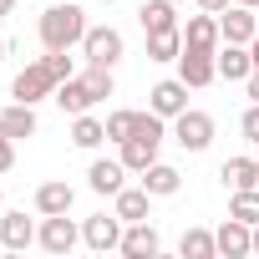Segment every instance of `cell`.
Wrapping results in <instances>:
<instances>
[{
    "mask_svg": "<svg viewBox=\"0 0 259 259\" xmlns=\"http://www.w3.org/2000/svg\"><path fill=\"white\" fill-rule=\"evenodd\" d=\"M16 11V0H0V16H11Z\"/></svg>",
    "mask_w": 259,
    "mask_h": 259,
    "instance_id": "obj_36",
    "label": "cell"
},
{
    "mask_svg": "<svg viewBox=\"0 0 259 259\" xmlns=\"http://www.w3.org/2000/svg\"><path fill=\"white\" fill-rule=\"evenodd\" d=\"M213 239H219V254H224V259H244V254H254V224H244V219H234V213L219 224Z\"/></svg>",
    "mask_w": 259,
    "mask_h": 259,
    "instance_id": "obj_8",
    "label": "cell"
},
{
    "mask_svg": "<svg viewBox=\"0 0 259 259\" xmlns=\"http://www.w3.org/2000/svg\"><path fill=\"white\" fill-rule=\"evenodd\" d=\"M51 102H56L61 112H71V117H81V112H92V107H97V97L87 92V81H81V76H66V81L56 87V97H51Z\"/></svg>",
    "mask_w": 259,
    "mask_h": 259,
    "instance_id": "obj_17",
    "label": "cell"
},
{
    "mask_svg": "<svg viewBox=\"0 0 259 259\" xmlns=\"http://www.w3.org/2000/svg\"><path fill=\"white\" fill-rule=\"evenodd\" d=\"M244 87H249V102H259V66L249 71V81H244Z\"/></svg>",
    "mask_w": 259,
    "mask_h": 259,
    "instance_id": "obj_34",
    "label": "cell"
},
{
    "mask_svg": "<svg viewBox=\"0 0 259 259\" xmlns=\"http://www.w3.org/2000/svg\"><path fill=\"white\" fill-rule=\"evenodd\" d=\"M11 168H16V138L0 133V173H11Z\"/></svg>",
    "mask_w": 259,
    "mask_h": 259,
    "instance_id": "obj_32",
    "label": "cell"
},
{
    "mask_svg": "<svg viewBox=\"0 0 259 259\" xmlns=\"http://www.w3.org/2000/svg\"><path fill=\"white\" fill-rule=\"evenodd\" d=\"M148 107H153L158 117H178V112H188V81H183V76L158 81V87L148 92Z\"/></svg>",
    "mask_w": 259,
    "mask_h": 259,
    "instance_id": "obj_9",
    "label": "cell"
},
{
    "mask_svg": "<svg viewBox=\"0 0 259 259\" xmlns=\"http://www.w3.org/2000/svg\"><path fill=\"white\" fill-rule=\"evenodd\" d=\"M229 213H234V219H244V224H259V188L234 193V198H229Z\"/></svg>",
    "mask_w": 259,
    "mask_h": 259,
    "instance_id": "obj_27",
    "label": "cell"
},
{
    "mask_svg": "<svg viewBox=\"0 0 259 259\" xmlns=\"http://www.w3.org/2000/svg\"><path fill=\"white\" fill-rule=\"evenodd\" d=\"M249 71H254V56H249V46H234V41H224V51H219V76H224V81H249Z\"/></svg>",
    "mask_w": 259,
    "mask_h": 259,
    "instance_id": "obj_20",
    "label": "cell"
},
{
    "mask_svg": "<svg viewBox=\"0 0 259 259\" xmlns=\"http://www.w3.org/2000/svg\"><path fill=\"white\" fill-rule=\"evenodd\" d=\"M198 11H208V16H224V11H229V0H198Z\"/></svg>",
    "mask_w": 259,
    "mask_h": 259,
    "instance_id": "obj_33",
    "label": "cell"
},
{
    "mask_svg": "<svg viewBox=\"0 0 259 259\" xmlns=\"http://www.w3.org/2000/svg\"><path fill=\"white\" fill-rule=\"evenodd\" d=\"M0 244H6V249H31L36 244V224L26 219V208L0 213Z\"/></svg>",
    "mask_w": 259,
    "mask_h": 259,
    "instance_id": "obj_15",
    "label": "cell"
},
{
    "mask_svg": "<svg viewBox=\"0 0 259 259\" xmlns=\"http://www.w3.org/2000/svg\"><path fill=\"white\" fill-rule=\"evenodd\" d=\"M178 56H183V26L148 36V61H178Z\"/></svg>",
    "mask_w": 259,
    "mask_h": 259,
    "instance_id": "obj_25",
    "label": "cell"
},
{
    "mask_svg": "<svg viewBox=\"0 0 259 259\" xmlns=\"http://www.w3.org/2000/svg\"><path fill=\"white\" fill-rule=\"evenodd\" d=\"M219 178H224L234 193H244V188H259V158H229V163L219 168Z\"/></svg>",
    "mask_w": 259,
    "mask_h": 259,
    "instance_id": "obj_21",
    "label": "cell"
},
{
    "mask_svg": "<svg viewBox=\"0 0 259 259\" xmlns=\"http://www.w3.org/2000/svg\"><path fill=\"white\" fill-rule=\"evenodd\" d=\"M41 46L46 51H71V46H81V36H87V11L81 6H46L41 11Z\"/></svg>",
    "mask_w": 259,
    "mask_h": 259,
    "instance_id": "obj_1",
    "label": "cell"
},
{
    "mask_svg": "<svg viewBox=\"0 0 259 259\" xmlns=\"http://www.w3.org/2000/svg\"><path fill=\"white\" fill-rule=\"evenodd\" d=\"M249 56H254V66H259V36H254V41H249Z\"/></svg>",
    "mask_w": 259,
    "mask_h": 259,
    "instance_id": "obj_35",
    "label": "cell"
},
{
    "mask_svg": "<svg viewBox=\"0 0 259 259\" xmlns=\"http://www.w3.org/2000/svg\"><path fill=\"white\" fill-rule=\"evenodd\" d=\"M219 31H224V41L249 46V41L259 36V21H254V11H249V6H229V11L219 16Z\"/></svg>",
    "mask_w": 259,
    "mask_h": 259,
    "instance_id": "obj_10",
    "label": "cell"
},
{
    "mask_svg": "<svg viewBox=\"0 0 259 259\" xmlns=\"http://www.w3.org/2000/svg\"><path fill=\"white\" fill-rule=\"evenodd\" d=\"M107 6H112V0H107Z\"/></svg>",
    "mask_w": 259,
    "mask_h": 259,
    "instance_id": "obj_42",
    "label": "cell"
},
{
    "mask_svg": "<svg viewBox=\"0 0 259 259\" xmlns=\"http://www.w3.org/2000/svg\"><path fill=\"white\" fill-rule=\"evenodd\" d=\"M254 254H259V224H254Z\"/></svg>",
    "mask_w": 259,
    "mask_h": 259,
    "instance_id": "obj_38",
    "label": "cell"
},
{
    "mask_svg": "<svg viewBox=\"0 0 259 259\" xmlns=\"http://www.w3.org/2000/svg\"><path fill=\"white\" fill-rule=\"evenodd\" d=\"M178 254H183V259H213V254H219V239H213L208 229L188 224V229H183V239H178Z\"/></svg>",
    "mask_w": 259,
    "mask_h": 259,
    "instance_id": "obj_23",
    "label": "cell"
},
{
    "mask_svg": "<svg viewBox=\"0 0 259 259\" xmlns=\"http://www.w3.org/2000/svg\"><path fill=\"white\" fill-rule=\"evenodd\" d=\"M178 76H183L193 92H198V87H213V81H219V51H193V46H183Z\"/></svg>",
    "mask_w": 259,
    "mask_h": 259,
    "instance_id": "obj_7",
    "label": "cell"
},
{
    "mask_svg": "<svg viewBox=\"0 0 259 259\" xmlns=\"http://www.w3.org/2000/svg\"><path fill=\"white\" fill-rule=\"evenodd\" d=\"M56 87H61V81H56V71H51L46 61H31L26 71H16V87H11V97L36 107L41 97H56Z\"/></svg>",
    "mask_w": 259,
    "mask_h": 259,
    "instance_id": "obj_4",
    "label": "cell"
},
{
    "mask_svg": "<svg viewBox=\"0 0 259 259\" xmlns=\"http://www.w3.org/2000/svg\"><path fill=\"white\" fill-rule=\"evenodd\" d=\"M158 244H163V239H158V229H153L148 219H138V224L122 229V254H127V259H153Z\"/></svg>",
    "mask_w": 259,
    "mask_h": 259,
    "instance_id": "obj_13",
    "label": "cell"
},
{
    "mask_svg": "<svg viewBox=\"0 0 259 259\" xmlns=\"http://www.w3.org/2000/svg\"><path fill=\"white\" fill-rule=\"evenodd\" d=\"M219 41H224V31H219V16H188V26H183V46H193V51H219Z\"/></svg>",
    "mask_w": 259,
    "mask_h": 259,
    "instance_id": "obj_14",
    "label": "cell"
},
{
    "mask_svg": "<svg viewBox=\"0 0 259 259\" xmlns=\"http://www.w3.org/2000/svg\"><path fill=\"white\" fill-rule=\"evenodd\" d=\"M122 178H127V163H122V158H97V163L87 168V183H92V193H112V198H117V193L127 188Z\"/></svg>",
    "mask_w": 259,
    "mask_h": 259,
    "instance_id": "obj_11",
    "label": "cell"
},
{
    "mask_svg": "<svg viewBox=\"0 0 259 259\" xmlns=\"http://www.w3.org/2000/svg\"><path fill=\"white\" fill-rule=\"evenodd\" d=\"M112 208H117V219H122V224H138V219H148V208H153V193H148V188H122Z\"/></svg>",
    "mask_w": 259,
    "mask_h": 259,
    "instance_id": "obj_24",
    "label": "cell"
},
{
    "mask_svg": "<svg viewBox=\"0 0 259 259\" xmlns=\"http://www.w3.org/2000/svg\"><path fill=\"white\" fill-rule=\"evenodd\" d=\"M122 31H112V26H87V36H81V56H87V66H117L122 61Z\"/></svg>",
    "mask_w": 259,
    "mask_h": 259,
    "instance_id": "obj_3",
    "label": "cell"
},
{
    "mask_svg": "<svg viewBox=\"0 0 259 259\" xmlns=\"http://www.w3.org/2000/svg\"><path fill=\"white\" fill-rule=\"evenodd\" d=\"M143 188H148L153 198H173V193L183 188V173H178V168H168V163H153V168L143 173Z\"/></svg>",
    "mask_w": 259,
    "mask_h": 259,
    "instance_id": "obj_22",
    "label": "cell"
},
{
    "mask_svg": "<svg viewBox=\"0 0 259 259\" xmlns=\"http://www.w3.org/2000/svg\"><path fill=\"white\" fill-rule=\"evenodd\" d=\"M36 107L31 102H11L6 112H0V133H6V138H36Z\"/></svg>",
    "mask_w": 259,
    "mask_h": 259,
    "instance_id": "obj_16",
    "label": "cell"
},
{
    "mask_svg": "<svg viewBox=\"0 0 259 259\" xmlns=\"http://www.w3.org/2000/svg\"><path fill=\"white\" fill-rule=\"evenodd\" d=\"M41 61H46V66H51V71H56V81H66V76H76V61H71V56H66V51H46V56H41Z\"/></svg>",
    "mask_w": 259,
    "mask_h": 259,
    "instance_id": "obj_30",
    "label": "cell"
},
{
    "mask_svg": "<svg viewBox=\"0 0 259 259\" xmlns=\"http://www.w3.org/2000/svg\"><path fill=\"white\" fill-rule=\"evenodd\" d=\"M0 198H6V188H0ZM0 213H6V208H0Z\"/></svg>",
    "mask_w": 259,
    "mask_h": 259,
    "instance_id": "obj_40",
    "label": "cell"
},
{
    "mask_svg": "<svg viewBox=\"0 0 259 259\" xmlns=\"http://www.w3.org/2000/svg\"><path fill=\"white\" fill-rule=\"evenodd\" d=\"M133 127H138V112H112V117H107V138H112V143H127V138H133Z\"/></svg>",
    "mask_w": 259,
    "mask_h": 259,
    "instance_id": "obj_29",
    "label": "cell"
},
{
    "mask_svg": "<svg viewBox=\"0 0 259 259\" xmlns=\"http://www.w3.org/2000/svg\"><path fill=\"white\" fill-rule=\"evenodd\" d=\"M122 219H117V208L112 213H92L87 224H81V244L87 249H97V254H107V249H122Z\"/></svg>",
    "mask_w": 259,
    "mask_h": 259,
    "instance_id": "obj_6",
    "label": "cell"
},
{
    "mask_svg": "<svg viewBox=\"0 0 259 259\" xmlns=\"http://www.w3.org/2000/svg\"><path fill=\"white\" fill-rule=\"evenodd\" d=\"M173 143H178L183 153H203V148L213 143V117L198 112V107L178 112V117H173Z\"/></svg>",
    "mask_w": 259,
    "mask_h": 259,
    "instance_id": "obj_2",
    "label": "cell"
},
{
    "mask_svg": "<svg viewBox=\"0 0 259 259\" xmlns=\"http://www.w3.org/2000/svg\"><path fill=\"white\" fill-rule=\"evenodd\" d=\"M76 239H81V229H76L66 213H41L36 244H41L46 254H71V249H76Z\"/></svg>",
    "mask_w": 259,
    "mask_h": 259,
    "instance_id": "obj_5",
    "label": "cell"
},
{
    "mask_svg": "<svg viewBox=\"0 0 259 259\" xmlns=\"http://www.w3.org/2000/svg\"><path fill=\"white\" fill-rule=\"evenodd\" d=\"M122 148V163H127V173H148L153 163H158V148H163V138H143V133H133L127 143H117Z\"/></svg>",
    "mask_w": 259,
    "mask_h": 259,
    "instance_id": "obj_12",
    "label": "cell"
},
{
    "mask_svg": "<svg viewBox=\"0 0 259 259\" xmlns=\"http://www.w3.org/2000/svg\"><path fill=\"white\" fill-rule=\"evenodd\" d=\"M0 61H6V36H0Z\"/></svg>",
    "mask_w": 259,
    "mask_h": 259,
    "instance_id": "obj_39",
    "label": "cell"
},
{
    "mask_svg": "<svg viewBox=\"0 0 259 259\" xmlns=\"http://www.w3.org/2000/svg\"><path fill=\"white\" fill-rule=\"evenodd\" d=\"M173 6H183V0H173Z\"/></svg>",
    "mask_w": 259,
    "mask_h": 259,
    "instance_id": "obj_41",
    "label": "cell"
},
{
    "mask_svg": "<svg viewBox=\"0 0 259 259\" xmlns=\"http://www.w3.org/2000/svg\"><path fill=\"white\" fill-rule=\"evenodd\" d=\"M71 143H76V148H102V143H107V122H97L92 112H81V117L71 122Z\"/></svg>",
    "mask_w": 259,
    "mask_h": 259,
    "instance_id": "obj_26",
    "label": "cell"
},
{
    "mask_svg": "<svg viewBox=\"0 0 259 259\" xmlns=\"http://www.w3.org/2000/svg\"><path fill=\"white\" fill-rule=\"evenodd\" d=\"M239 133H244V143L259 148V102H249V112L239 117Z\"/></svg>",
    "mask_w": 259,
    "mask_h": 259,
    "instance_id": "obj_31",
    "label": "cell"
},
{
    "mask_svg": "<svg viewBox=\"0 0 259 259\" xmlns=\"http://www.w3.org/2000/svg\"><path fill=\"white\" fill-rule=\"evenodd\" d=\"M71 203H76V193L66 178H51L36 188V213H71Z\"/></svg>",
    "mask_w": 259,
    "mask_h": 259,
    "instance_id": "obj_18",
    "label": "cell"
},
{
    "mask_svg": "<svg viewBox=\"0 0 259 259\" xmlns=\"http://www.w3.org/2000/svg\"><path fill=\"white\" fill-rule=\"evenodd\" d=\"M138 21H143L148 36H158V31H178V6H173V0H143Z\"/></svg>",
    "mask_w": 259,
    "mask_h": 259,
    "instance_id": "obj_19",
    "label": "cell"
},
{
    "mask_svg": "<svg viewBox=\"0 0 259 259\" xmlns=\"http://www.w3.org/2000/svg\"><path fill=\"white\" fill-rule=\"evenodd\" d=\"M234 6H249V11H254V6H259V0H234Z\"/></svg>",
    "mask_w": 259,
    "mask_h": 259,
    "instance_id": "obj_37",
    "label": "cell"
},
{
    "mask_svg": "<svg viewBox=\"0 0 259 259\" xmlns=\"http://www.w3.org/2000/svg\"><path fill=\"white\" fill-rule=\"evenodd\" d=\"M81 81H87V92H92L97 102H107V97H112V66H87V71H81Z\"/></svg>",
    "mask_w": 259,
    "mask_h": 259,
    "instance_id": "obj_28",
    "label": "cell"
}]
</instances>
